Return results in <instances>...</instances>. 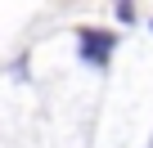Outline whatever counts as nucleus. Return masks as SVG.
I'll list each match as a JSON object with an SVG mask.
<instances>
[{
    "mask_svg": "<svg viewBox=\"0 0 153 148\" xmlns=\"http://www.w3.org/2000/svg\"><path fill=\"white\" fill-rule=\"evenodd\" d=\"M108 54H113V36H104V32H81V58H86V63H108Z\"/></svg>",
    "mask_w": 153,
    "mask_h": 148,
    "instance_id": "nucleus-1",
    "label": "nucleus"
}]
</instances>
